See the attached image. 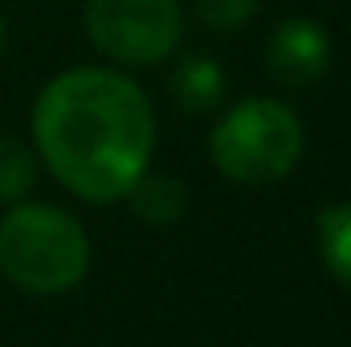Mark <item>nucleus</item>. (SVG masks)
I'll return each mask as SVG.
<instances>
[{"instance_id":"obj_1","label":"nucleus","mask_w":351,"mask_h":347,"mask_svg":"<svg viewBox=\"0 0 351 347\" xmlns=\"http://www.w3.org/2000/svg\"><path fill=\"white\" fill-rule=\"evenodd\" d=\"M29 127L53 180L90 204L127 196L156 152L152 98L114 66H74L49 78Z\"/></svg>"},{"instance_id":"obj_2","label":"nucleus","mask_w":351,"mask_h":347,"mask_svg":"<svg viewBox=\"0 0 351 347\" xmlns=\"http://www.w3.org/2000/svg\"><path fill=\"white\" fill-rule=\"evenodd\" d=\"M90 270V237L66 208L16 200L0 217V274L29 294H66Z\"/></svg>"},{"instance_id":"obj_3","label":"nucleus","mask_w":351,"mask_h":347,"mask_svg":"<svg viewBox=\"0 0 351 347\" xmlns=\"http://www.w3.org/2000/svg\"><path fill=\"white\" fill-rule=\"evenodd\" d=\"M306 147L302 119L282 98H241L208 131V160L233 184H278L298 168Z\"/></svg>"},{"instance_id":"obj_4","label":"nucleus","mask_w":351,"mask_h":347,"mask_svg":"<svg viewBox=\"0 0 351 347\" xmlns=\"http://www.w3.org/2000/svg\"><path fill=\"white\" fill-rule=\"evenodd\" d=\"M90 45L114 66H160L184 41L180 0H86L82 8Z\"/></svg>"},{"instance_id":"obj_5","label":"nucleus","mask_w":351,"mask_h":347,"mask_svg":"<svg viewBox=\"0 0 351 347\" xmlns=\"http://www.w3.org/2000/svg\"><path fill=\"white\" fill-rule=\"evenodd\" d=\"M335 45L315 16H286L265 37V70L282 90H311L331 70Z\"/></svg>"},{"instance_id":"obj_6","label":"nucleus","mask_w":351,"mask_h":347,"mask_svg":"<svg viewBox=\"0 0 351 347\" xmlns=\"http://www.w3.org/2000/svg\"><path fill=\"white\" fill-rule=\"evenodd\" d=\"M225 70H221V62L217 58H204V53H192V58H184L180 66H176L172 82V102L184 110V115H213L217 106H221V98H225Z\"/></svg>"},{"instance_id":"obj_7","label":"nucleus","mask_w":351,"mask_h":347,"mask_svg":"<svg viewBox=\"0 0 351 347\" xmlns=\"http://www.w3.org/2000/svg\"><path fill=\"white\" fill-rule=\"evenodd\" d=\"M127 204H131V213H135L143 225L164 229V225H176V221L184 217L188 192H184V184L172 180V176L143 172L131 188H127Z\"/></svg>"},{"instance_id":"obj_8","label":"nucleus","mask_w":351,"mask_h":347,"mask_svg":"<svg viewBox=\"0 0 351 347\" xmlns=\"http://www.w3.org/2000/svg\"><path fill=\"white\" fill-rule=\"evenodd\" d=\"M319 254L327 274L351 286V200L327 204L319 213Z\"/></svg>"},{"instance_id":"obj_9","label":"nucleus","mask_w":351,"mask_h":347,"mask_svg":"<svg viewBox=\"0 0 351 347\" xmlns=\"http://www.w3.org/2000/svg\"><path fill=\"white\" fill-rule=\"evenodd\" d=\"M33 184H37V156L21 139L0 135V200L16 204L33 192Z\"/></svg>"},{"instance_id":"obj_10","label":"nucleus","mask_w":351,"mask_h":347,"mask_svg":"<svg viewBox=\"0 0 351 347\" xmlns=\"http://www.w3.org/2000/svg\"><path fill=\"white\" fill-rule=\"evenodd\" d=\"M192 4H196L200 25L213 29V33H237L262 8V0H192Z\"/></svg>"},{"instance_id":"obj_11","label":"nucleus","mask_w":351,"mask_h":347,"mask_svg":"<svg viewBox=\"0 0 351 347\" xmlns=\"http://www.w3.org/2000/svg\"><path fill=\"white\" fill-rule=\"evenodd\" d=\"M4 45H8V25H4V16H0V58H4Z\"/></svg>"}]
</instances>
